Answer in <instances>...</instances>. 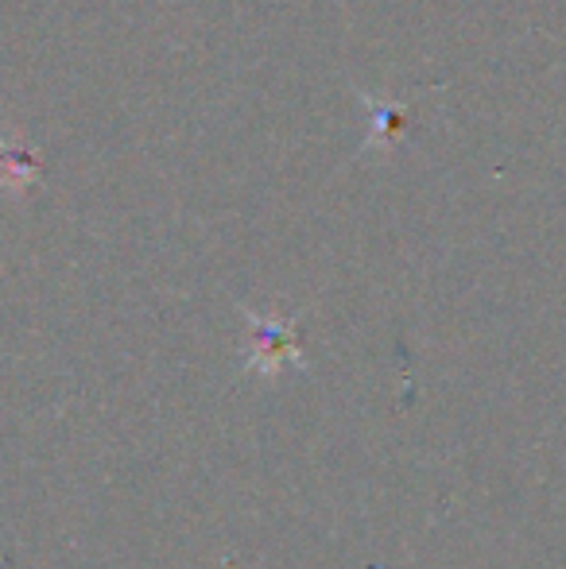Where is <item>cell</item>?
Wrapping results in <instances>:
<instances>
[{
	"instance_id": "1",
	"label": "cell",
	"mask_w": 566,
	"mask_h": 569,
	"mask_svg": "<svg viewBox=\"0 0 566 569\" xmlns=\"http://www.w3.org/2000/svg\"><path fill=\"white\" fill-rule=\"evenodd\" d=\"M400 132H404V109H396V106H377V109H373V132H369V143L396 140Z\"/></svg>"
}]
</instances>
